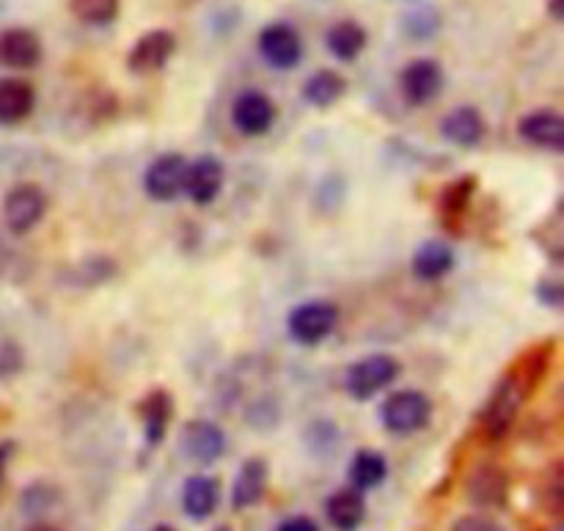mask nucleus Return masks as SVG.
<instances>
[{
	"mask_svg": "<svg viewBox=\"0 0 564 531\" xmlns=\"http://www.w3.org/2000/svg\"><path fill=\"white\" fill-rule=\"evenodd\" d=\"M226 182V169L218 158L213 154H202V158L191 160L185 169V196L198 207H207L220 196Z\"/></svg>",
	"mask_w": 564,
	"mask_h": 531,
	"instance_id": "ddd939ff",
	"label": "nucleus"
},
{
	"mask_svg": "<svg viewBox=\"0 0 564 531\" xmlns=\"http://www.w3.org/2000/svg\"><path fill=\"white\" fill-rule=\"evenodd\" d=\"M308 452L317 457H330L336 452V444H339V433L330 422H314L312 430L306 433Z\"/></svg>",
	"mask_w": 564,
	"mask_h": 531,
	"instance_id": "7c9ffc66",
	"label": "nucleus"
},
{
	"mask_svg": "<svg viewBox=\"0 0 564 531\" xmlns=\"http://www.w3.org/2000/svg\"><path fill=\"white\" fill-rule=\"evenodd\" d=\"M430 419H433V402L424 391L416 389L394 391L380 405V422H383L386 433L391 435L422 433Z\"/></svg>",
	"mask_w": 564,
	"mask_h": 531,
	"instance_id": "f257e3e1",
	"label": "nucleus"
},
{
	"mask_svg": "<svg viewBox=\"0 0 564 531\" xmlns=\"http://www.w3.org/2000/svg\"><path fill=\"white\" fill-rule=\"evenodd\" d=\"M17 264H20V257H17V251L11 248V242L0 235V279H3V275H11V270H14Z\"/></svg>",
	"mask_w": 564,
	"mask_h": 531,
	"instance_id": "f704fd0d",
	"label": "nucleus"
},
{
	"mask_svg": "<svg viewBox=\"0 0 564 531\" xmlns=\"http://www.w3.org/2000/svg\"><path fill=\"white\" fill-rule=\"evenodd\" d=\"M339 325V308L328 301H306L295 306L286 317V334L303 347H317L328 339Z\"/></svg>",
	"mask_w": 564,
	"mask_h": 531,
	"instance_id": "7ed1b4c3",
	"label": "nucleus"
},
{
	"mask_svg": "<svg viewBox=\"0 0 564 531\" xmlns=\"http://www.w3.org/2000/svg\"><path fill=\"white\" fill-rule=\"evenodd\" d=\"M485 132H488V127H485L482 113L477 108H471V105H460V108L449 110L444 116V121H441V136L463 149L479 147Z\"/></svg>",
	"mask_w": 564,
	"mask_h": 531,
	"instance_id": "a211bd4d",
	"label": "nucleus"
},
{
	"mask_svg": "<svg viewBox=\"0 0 564 531\" xmlns=\"http://www.w3.org/2000/svg\"><path fill=\"white\" fill-rule=\"evenodd\" d=\"M180 452L196 466H213L226 455V433L209 419H193L180 430Z\"/></svg>",
	"mask_w": 564,
	"mask_h": 531,
	"instance_id": "0eeeda50",
	"label": "nucleus"
},
{
	"mask_svg": "<svg viewBox=\"0 0 564 531\" xmlns=\"http://www.w3.org/2000/svg\"><path fill=\"white\" fill-rule=\"evenodd\" d=\"M444 66L435 58H413L411 64H405L400 75V91L402 97L408 99L416 108H424V105L435 102L444 91Z\"/></svg>",
	"mask_w": 564,
	"mask_h": 531,
	"instance_id": "1a4fd4ad",
	"label": "nucleus"
},
{
	"mask_svg": "<svg viewBox=\"0 0 564 531\" xmlns=\"http://www.w3.org/2000/svg\"><path fill=\"white\" fill-rule=\"evenodd\" d=\"M14 452H17L14 441H0V485H3L6 472H9V463L11 457H14Z\"/></svg>",
	"mask_w": 564,
	"mask_h": 531,
	"instance_id": "4c0bfd02",
	"label": "nucleus"
},
{
	"mask_svg": "<svg viewBox=\"0 0 564 531\" xmlns=\"http://www.w3.org/2000/svg\"><path fill=\"white\" fill-rule=\"evenodd\" d=\"M44 44L31 28H6L0 31V66L14 72L36 69L42 64Z\"/></svg>",
	"mask_w": 564,
	"mask_h": 531,
	"instance_id": "4468645a",
	"label": "nucleus"
},
{
	"mask_svg": "<svg viewBox=\"0 0 564 531\" xmlns=\"http://www.w3.org/2000/svg\"><path fill=\"white\" fill-rule=\"evenodd\" d=\"M463 490H466L468 505H474L477 510H505L510 501V477L505 474V468L482 463L468 472Z\"/></svg>",
	"mask_w": 564,
	"mask_h": 531,
	"instance_id": "6e6552de",
	"label": "nucleus"
},
{
	"mask_svg": "<svg viewBox=\"0 0 564 531\" xmlns=\"http://www.w3.org/2000/svg\"><path fill=\"white\" fill-rule=\"evenodd\" d=\"M58 501H61V490L55 488V485L33 483V485H28L25 490H22L20 510H22V516L36 518V521H39V518L47 516V512L53 510Z\"/></svg>",
	"mask_w": 564,
	"mask_h": 531,
	"instance_id": "cd10ccee",
	"label": "nucleus"
},
{
	"mask_svg": "<svg viewBox=\"0 0 564 531\" xmlns=\"http://www.w3.org/2000/svg\"><path fill=\"white\" fill-rule=\"evenodd\" d=\"M268 479L270 472L262 457H251V460L242 463L235 477V485H231V507L235 510H251V507H257L262 501L264 490H268Z\"/></svg>",
	"mask_w": 564,
	"mask_h": 531,
	"instance_id": "6ab92c4d",
	"label": "nucleus"
},
{
	"mask_svg": "<svg viewBox=\"0 0 564 531\" xmlns=\"http://www.w3.org/2000/svg\"><path fill=\"white\" fill-rule=\"evenodd\" d=\"M149 531H176V529L169 527V523H158V527H152Z\"/></svg>",
	"mask_w": 564,
	"mask_h": 531,
	"instance_id": "a19ab883",
	"label": "nucleus"
},
{
	"mask_svg": "<svg viewBox=\"0 0 564 531\" xmlns=\"http://www.w3.org/2000/svg\"><path fill=\"white\" fill-rule=\"evenodd\" d=\"M215 531H231V529H226V527H220V529H215Z\"/></svg>",
	"mask_w": 564,
	"mask_h": 531,
	"instance_id": "79ce46f5",
	"label": "nucleus"
},
{
	"mask_svg": "<svg viewBox=\"0 0 564 531\" xmlns=\"http://www.w3.org/2000/svg\"><path fill=\"white\" fill-rule=\"evenodd\" d=\"M347 91V80L336 69H319L303 83V99L312 108H330L339 102Z\"/></svg>",
	"mask_w": 564,
	"mask_h": 531,
	"instance_id": "b1692460",
	"label": "nucleus"
},
{
	"mask_svg": "<svg viewBox=\"0 0 564 531\" xmlns=\"http://www.w3.org/2000/svg\"><path fill=\"white\" fill-rule=\"evenodd\" d=\"M474 191H477V180L474 176H463V180L452 182L444 193H441V213H444L446 220H460L463 213L471 204Z\"/></svg>",
	"mask_w": 564,
	"mask_h": 531,
	"instance_id": "c85d7f7f",
	"label": "nucleus"
},
{
	"mask_svg": "<svg viewBox=\"0 0 564 531\" xmlns=\"http://www.w3.org/2000/svg\"><path fill=\"white\" fill-rule=\"evenodd\" d=\"M138 413H141L143 424V444L149 449H158L163 444L165 433H169L171 416H174V397L163 389L149 391L141 405H138Z\"/></svg>",
	"mask_w": 564,
	"mask_h": 531,
	"instance_id": "dca6fc26",
	"label": "nucleus"
},
{
	"mask_svg": "<svg viewBox=\"0 0 564 531\" xmlns=\"http://www.w3.org/2000/svg\"><path fill=\"white\" fill-rule=\"evenodd\" d=\"M449 531H507V529L501 527L499 521H494V518L474 512V516L457 518V521L452 523Z\"/></svg>",
	"mask_w": 564,
	"mask_h": 531,
	"instance_id": "473e14b6",
	"label": "nucleus"
},
{
	"mask_svg": "<svg viewBox=\"0 0 564 531\" xmlns=\"http://www.w3.org/2000/svg\"><path fill=\"white\" fill-rule=\"evenodd\" d=\"M22 369H25V353H22L20 342L0 336V383L14 380Z\"/></svg>",
	"mask_w": 564,
	"mask_h": 531,
	"instance_id": "c756f323",
	"label": "nucleus"
},
{
	"mask_svg": "<svg viewBox=\"0 0 564 531\" xmlns=\"http://www.w3.org/2000/svg\"><path fill=\"white\" fill-rule=\"evenodd\" d=\"M279 419H281V411L273 400L253 402L246 413L248 427H253V430H273L275 424H279Z\"/></svg>",
	"mask_w": 564,
	"mask_h": 531,
	"instance_id": "2f4dec72",
	"label": "nucleus"
},
{
	"mask_svg": "<svg viewBox=\"0 0 564 531\" xmlns=\"http://www.w3.org/2000/svg\"><path fill=\"white\" fill-rule=\"evenodd\" d=\"M47 207V193L42 187L33 182H20V185L9 187V193L3 196V226L17 237L28 235L42 224Z\"/></svg>",
	"mask_w": 564,
	"mask_h": 531,
	"instance_id": "20e7f679",
	"label": "nucleus"
},
{
	"mask_svg": "<svg viewBox=\"0 0 564 531\" xmlns=\"http://www.w3.org/2000/svg\"><path fill=\"white\" fill-rule=\"evenodd\" d=\"M538 297H540V303H543V306L560 308L564 303V286L560 284V281H540Z\"/></svg>",
	"mask_w": 564,
	"mask_h": 531,
	"instance_id": "72a5a7b5",
	"label": "nucleus"
},
{
	"mask_svg": "<svg viewBox=\"0 0 564 531\" xmlns=\"http://www.w3.org/2000/svg\"><path fill=\"white\" fill-rule=\"evenodd\" d=\"M36 108V88L22 77H0V127L25 121Z\"/></svg>",
	"mask_w": 564,
	"mask_h": 531,
	"instance_id": "f3484780",
	"label": "nucleus"
},
{
	"mask_svg": "<svg viewBox=\"0 0 564 531\" xmlns=\"http://www.w3.org/2000/svg\"><path fill=\"white\" fill-rule=\"evenodd\" d=\"M176 50V36L165 28H154L147 31L135 44H132L130 55H127V69L132 75H152L160 72L171 61Z\"/></svg>",
	"mask_w": 564,
	"mask_h": 531,
	"instance_id": "f8f14e48",
	"label": "nucleus"
},
{
	"mask_svg": "<svg viewBox=\"0 0 564 531\" xmlns=\"http://www.w3.org/2000/svg\"><path fill=\"white\" fill-rule=\"evenodd\" d=\"M259 55L275 72L295 69L303 61V39L290 22H270L257 39Z\"/></svg>",
	"mask_w": 564,
	"mask_h": 531,
	"instance_id": "423d86ee",
	"label": "nucleus"
},
{
	"mask_svg": "<svg viewBox=\"0 0 564 531\" xmlns=\"http://www.w3.org/2000/svg\"><path fill=\"white\" fill-rule=\"evenodd\" d=\"M411 270L419 281H441L455 270V248L444 240H427L416 248Z\"/></svg>",
	"mask_w": 564,
	"mask_h": 531,
	"instance_id": "4be33fe9",
	"label": "nucleus"
},
{
	"mask_svg": "<svg viewBox=\"0 0 564 531\" xmlns=\"http://www.w3.org/2000/svg\"><path fill=\"white\" fill-rule=\"evenodd\" d=\"M185 169L187 160L182 154L169 152L160 154L158 160H152V165L143 174V191L152 202H174L185 191Z\"/></svg>",
	"mask_w": 564,
	"mask_h": 531,
	"instance_id": "9d476101",
	"label": "nucleus"
},
{
	"mask_svg": "<svg viewBox=\"0 0 564 531\" xmlns=\"http://www.w3.org/2000/svg\"><path fill=\"white\" fill-rule=\"evenodd\" d=\"M275 531H319L317 523L306 516H295V518H286Z\"/></svg>",
	"mask_w": 564,
	"mask_h": 531,
	"instance_id": "e433bc0d",
	"label": "nucleus"
},
{
	"mask_svg": "<svg viewBox=\"0 0 564 531\" xmlns=\"http://www.w3.org/2000/svg\"><path fill=\"white\" fill-rule=\"evenodd\" d=\"M273 121H275V105L264 91L248 88V91L237 94V99L231 102V124L237 127L240 136L246 138L264 136V132H270Z\"/></svg>",
	"mask_w": 564,
	"mask_h": 531,
	"instance_id": "9b49d317",
	"label": "nucleus"
},
{
	"mask_svg": "<svg viewBox=\"0 0 564 531\" xmlns=\"http://www.w3.org/2000/svg\"><path fill=\"white\" fill-rule=\"evenodd\" d=\"M325 518L336 531H358L367 521V499L356 488L336 490L325 501Z\"/></svg>",
	"mask_w": 564,
	"mask_h": 531,
	"instance_id": "412c9836",
	"label": "nucleus"
},
{
	"mask_svg": "<svg viewBox=\"0 0 564 531\" xmlns=\"http://www.w3.org/2000/svg\"><path fill=\"white\" fill-rule=\"evenodd\" d=\"M523 389L516 380V375H507L496 383L494 394L488 397V405L482 411V435L490 444H499L512 433L518 422V413L523 405Z\"/></svg>",
	"mask_w": 564,
	"mask_h": 531,
	"instance_id": "f03ea898",
	"label": "nucleus"
},
{
	"mask_svg": "<svg viewBox=\"0 0 564 531\" xmlns=\"http://www.w3.org/2000/svg\"><path fill=\"white\" fill-rule=\"evenodd\" d=\"M549 11L556 22L564 20V0H549Z\"/></svg>",
	"mask_w": 564,
	"mask_h": 531,
	"instance_id": "58836bf2",
	"label": "nucleus"
},
{
	"mask_svg": "<svg viewBox=\"0 0 564 531\" xmlns=\"http://www.w3.org/2000/svg\"><path fill=\"white\" fill-rule=\"evenodd\" d=\"M25 531H64V529L53 527V523H47V521H36V523H31Z\"/></svg>",
	"mask_w": 564,
	"mask_h": 531,
	"instance_id": "ea45409f",
	"label": "nucleus"
},
{
	"mask_svg": "<svg viewBox=\"0 0 564 531\" xmlns=\"http://www.w3.org/2000/svg\"><path fill=\"white\" fill-rule=\"evenodd\" d=\"M518 136L543 152H564V119L560 110L540 108L518 121Z\"/></svg>",
	"mask_w": 564,
	"mask_h": 531,
	"instance_id": "2eb2a0df",
	"label": "nucleus"
},
{
	"mask_svg": "<svg viewBox=\"0 0 564 531\" xmlns=\"http://www.w3.org/2000/svg\"><path fill=\"white\" fill-rule=\"evenodd\" d=\"M121 0H69V11L83 25L105 28L119 17Z\"/></svg>",
	"mask_w": 564,
	"mask_h": 531,
	"instance_id": "a878e982",
	"label": "nucleus"
},
{
	"mask_svg": "<svg viewBox=\"0 0 564 531\" xmlns=\"http://www.w3.org/2000/svg\"><path fill=\"white\" fill-rule=\"evenodd\" d=\"M367 42H369L367 28L356 20L334 22V25L328 28V33H325V44H328L330 55L339 61H345V64L356 61L358 55L367 50Z\"/></svg>",
	"mask_w": 564,
	"mask_h": 531,
	"instance_id": "5701e85b",
	"label": "nucleus"
},
{
	"mask_svg": "<svg viewBox=\"0 0 564 531\" xmlns=\"http://www.w3.org/2000/svg\"><path fill=\"white\" fill-rule=\"evenodd\" d=\"M549 505H551V512H554V516H560V510H562V472H560V466L554 468V474H551V485H549Z\"/></svg>",
	"mask_w": 564,
	"mask_h": 531,
	"instance_id": "c9c22d12",
	"label": "nucleus"
},
{
	"mask_svg": "<svg viewBox=\"0 0 564 531\" xmlns=\"http://www.w3.org/2000/svg\"><path fill=\"white\" fill-rule=\"evenodd\" d=\"M386 477H389V463H386V457L380 455V452L361 449L356 457H352L350 485L356 490L367 494V490L380 488V485L386 483Z\"/></svg>",
	"mask_w": 564,
	"mask_h": 531,
	"instance_id": "393cba45",
	"label": "nucleus"
},
{
	"mask_svg": "<svg viewBox=\"0 0 564 531\" xmlns=\"http://www.w3.org/2000/svg\"><path fill=\"white\" fill-rule=\"evenodd\" d=\"M441 25H444V17H441L435 6H416V9H411L402 17V28L416 42H427V39L438 36Z\"/></svg>",
	"mask_w": 564,
	"mask_h": 531,
	"instance_id": "bb28decb",
	"label": "nucleus"
},
{
	"mask_svg": "<svg viewBox=\"0 0 564 531\" xmlns=\"http://www.w3.org/2000/svg\"><path fill=\"white\" fill-rule=\"evenodd\" d=\"M400 372L402 367L397 358L383 356V353H378V356H367L347 369L345 391L358 402L372 400V397H378L380 391L389 389V386L400 378Z\"/></svg>",
	"mask_w": 564,
	"mask_h": 531,
	"instance_id": "39448f33",
	"label": "nucleus"
},
{
	"mask_svg": "<svg viewBox=\"0 0 564 531\" xmlns=\"http://www.w3.org/2000/svg\"><path fill=\"white\" fill-rule=\"evenodd\" d=\"M220 505V483L207 474L187 477L182 485V510L193 521H207Z\"/></svg>",
	"mask_w": 564,
	"mask_h": 531,
	"instance_id": "aec40b11",
	"label": "nucleus"
}]
</instances>
